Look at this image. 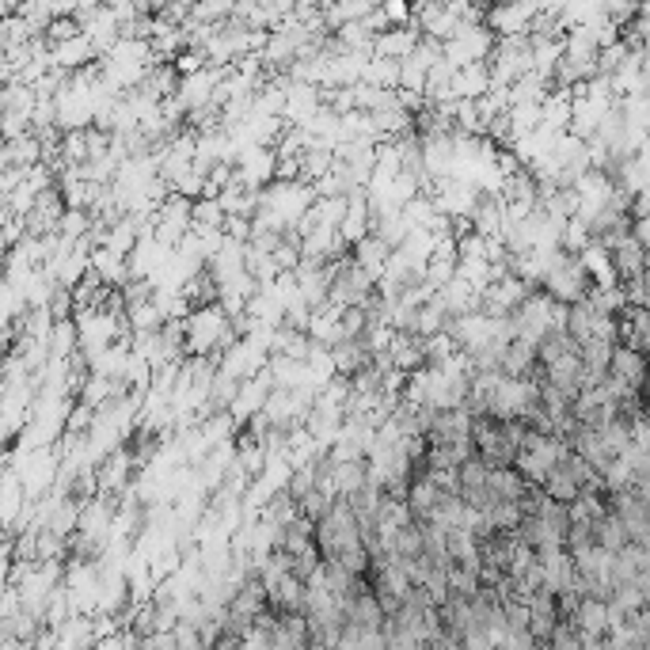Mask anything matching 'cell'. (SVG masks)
I'll use <instances>...</instances> for the list:
<instances>
[{"instance_id":"6da1fadb","label":"cell","mask_w":650,"mask_h":650,"mask_svg":"<svg viewBox=\"0 0 650 650\" xmlns=\"http://www.w3.org/2000/svg\"><path fill=\"white\" fill-rule=\"evenodd\" d=\"M365 544L362 540V521L354 514V506L339 498L335 506H331V514L324 521H316V548L324 559H335V555H343L346 548H358Z\"/></svg>"},{"instance_id":"7a4b0ae2","label":"cell","mask_w":650,"mask_h":650,"mask_svg":"<svg viewBox=\"0 0 650 650\" xmlns=\"http://www.w3.org/2000/svg\"><path fill=\"white\" fill-rule=\"evenodd\" d=\"M555 301L548 289H533L529 297H525V305L517 308L514 316V339H525V343L540 346L548 335H552V320H555Z\"/></svg>"},{"instance_id":"3957f363","label":"cell","mask_w":650,"mask_h":650,"mask_svg":"<svg viewBox=\"0 0 650 650\" xmlns=\"http://www.w3.org/2000/svg\"><path fill=\"white\" fill-rule=\"evenodd\" d=\"M472 445H476V457L487 464V468H514L517 464V445L506 434V422L498 419H476V430H472Z\"/></svg>"},{"instance_id":"277c9868","label":"cell","mask_w":650,"mask_h":650,"mask_svg":"<svg viewBox=\"0 0 650 650\" xmlns=\"http://www.w3.org/2000/svg\"><path fill=\"white\" fill-rule=\"evenodd\" d=\"M498 35L487 27V23H476V27H464L457 39L445 42V61L453 69H468V65H483V61L495 54Z\"/></svg>"},{"instance_id":"5b68a950","label":"cell","mask_w":650,"mask_h":650,"mask_svg":"<svg viewBox=\"0 0 650 650\" xmlns=\"http://www.w3.org/2000/svg\"><path fill=\"white\" fill-rule=\"evenodd\" d=\"M544 289L552 293L559 305H578V301H586L593 289V278L586 274V267H582V259L578 255H563L559 259V267L548 274V282H544Z\"/></svg>"},{"instance_id":"8992f818","label":"cell","mask_w":650,"mask_h":650,"mask_svg":"<svg viewBox=\"0 0 650 650\" xmlns=\"http://www.w3.org/2000/svg\"><path fill=\"white\" fill-rule=\"evenodd\" d=\"M343 616H346V628H358V631H384L388 624V612H384L381 597L373 593V586H358L343 601Z\"/></svg>"},{"instance_id":"52a82bcc","label":"cell","mask_w":650,"mask_h":650,"mask_svg":"<svg viewBox=\"0 0 650 650\" xmlns=\"http://www.w3.org/2000/svg\"><path fill=\"white\" fill-rule=\"evenodd\" d=\"M472 430H476V415L468 407H457V411H438L434 415V426L426 434V445H472Z\"/></svg>"},{"instance_id":"ba28073f","label":"cell","mask_w":650,"mask_h":650,"mask_svg":"<svg viewBox=\"0 0 650 650\" xmlns=\"http://www.w3.org/2000/svg\"><path fill=\"white\" fill-rule=\"evenodd\" d=\"M320 107H324V88L289 80V88H286V122L289 126H308Z\"/></svg>"},{"instance_id":"9c48e42d","label":"cell","mask_w":650,"mask_h":650,"mask_svg":"<svg viewBox=\"0 0 650 650\" xmlns=\"http://www.w3.org/2000/svg\"><path fill=\"white\" fill-rule=\"evenodd\" d=\"M612 267H616V274H620L624 282H639V278H647L650 255H647V248H643V244L628 232V236L612 248Z\"/></svg>"},{"instance_id":"30bf717a","label":"cell","mask_w":650,"mask_h":650,"mask_svg":"<svg viewBox=\"0 0 650 650\" xmlns=\"http://www.w3.org/2000/svg\"><path fill=\"white\" fill-rule=\"evenodd\" d=\"M422 42V31L415 23H407V27H388L384 35H377L373 42V54L377 58H392V61H403L415 54V46Z\"/></svg>"},{"instance_id":"8fae6325","label":"cell","mask_w":650,"mask_h":650,"mask_svg":"<svg viewBox=\"0 0 650 650\" xmlns=\"http://www.w3.org/2000/svg\"><path fill=\"white\" fill-rule=\"evenodd\" d=\"M609 377L616 381H624L628 388H643L650 377V365H647V354H639V350H631V346H616V354H612V365H609Z\"/></svg>"},{"instance_id":"7c38bea8","label":"cell","mask_w":650,"mask_h":650,"mask_svg":"<svg viewBox=\"0 0 650 650\" xmlns=\"http://www.w3.org/2000/svg\"><path fill=\"white\" fill-rule=\"evenodd\" d=\"M559 597L555 593H548V590H540V593H533L529 597V612H533V620H529V631H533V639L540 643H548L555 635V628H559Z\"/></svg>"},{"instance_id":"4fadbf2b","label":"cell","mask_w":650,"mask_h":650,"mask_svg":"<svg viewBox=\"0 0 650 650\" xmlns=\"http://www.w3.org/2000/svg\"><path fill=\"white\" fill-rule=\"evenodd\" d=\"M574 628L582 631L586 639H605V635L612 631L609 601H597V597L578 601V609H574Z\"/></svg>"},{"instance_id":"5bb4252c","label":"cell","mask_w":650,"mask_h":650,"mask_svg":"<svg viewBox=\"0 0 650 650\" xmlns=\"http://www.w3.org/2000/svg\"><path fill=\"white\" fill-rule=\"evenodd\" d=\"M453 92H457V99H468V103H479L483 96H491V92H495L491 65L483 61V65H468V69H460L457 80H453Z\"/></svg>"},{"instance_id":"9a60e30c","label":"cell","mask_w":650,"mask_h":650,"mask_svg":"<svg viewBox=\"0 0 650 650\" xmlns=\"http://www.w3.org/2000/svg\"><path fill=\"white\" fill-rule=\"evenodd\" d=\"M582 259V267H586V274L593 278V286L601 289H612L620 286V274H616V267H612V251L601 244V240H593L590 248L578 255Z\"/></svg>"},{"instance_id":"2e32d148","label":"cell","mask_w":650,"mask_h":650,"mask_svg":"<svg viewBox=\"0 0 650 650\" xmlns=\"http://www.w3.org/2000/svg\"><path fill=\"white\" fill-rule=\"evenodd\" d=\"M441 498H445V491H441L438 483L426 476V468H422L419 476H415V483H411V491H407V506H411L415 521H426V517L434 514L441 506Z\"/></svg>"},{"instance_id":"e0dca14e","label":"cell","mask_w":650,"mask_h":650,"mask_svg":"<svg viewBox=\"0 0 650 650\" xmlns=\"http://www.w3.org/2000/svg\"><path fill=\"white\" fill-rule=\"evenodd\" d=\"M487 487H491L495 502H517V506H521L533 483H525V476H521L517 468H491V479H487Z\"/></svg>"},{"instance_id":"ac0fdd59","label":"cell","mask_w":650,"mask_h":650,"mask_svg":"<svg viewBox=\"0 0 650 650\" xmlns=\"http://www.w3.org/2000/svg\"><path fill=\"white\" fill-rule=\"evenodd\" d=\"M4 168H35L46 160V149H42V141L35 134H23L16 141H4Z\"/></svg>"},{"instance_id":"d6986e66","label":"cell","mask_w":650,"mask_h":650,"mask_svg":"<svg viewBox=\"0 0 650 650\" xmlns=\"http://www.w3.org/2000/svg\"><path fill=\"white\" fill-rule=\"evenodd\" d=\"M331 358H335V369H339V377H358L365 365L373 362V354H369V346H365V339H346V343H339L335 350H331Z\"/></svg>"},{"instance_id":"ffe728a7","label":"cell","mask_w":650,"mask_h":650,"mask_svg":"<svg viewBox=\"0 0 650 650\" xmlns=\"http://www.w3.org/2000/svg\"><path fill=\"white\" fill-rule=\"evenodd\" d=\"M308 339H312L316 346L335 350V346L346 343L350 335H346V327L339 316H331V312H316V316H312V327H308Z\"/></svg>"},{"instance_id":"44dd1931","label":"cell","mask_w":650,"mask_h":650,"mask_svg":"<svg viewBox=\"0 0 650 650\" xmlns=\"http://www.w3.org/2000/svg\"><path fill=\"white\" fill-rule=\"evenodd\" d=\"M593 540H597V544H601L605 552H612V555H620L631 544V536H628V529H624V521L612 514V510L601 517L597 525H593Z\"/></svg>"},{"instance_id":"7402d4cb","label":"cell","mask_w":650,"mask_h":650,"mask_svg":"<svg viewBox=\"0 0 650 650\" xmlns=\"http://www.w3.org/2000/svg\"><path fill=\"white\" fill-rule=\"evenodd\" d=\"M571 354H582V346L574 343L567 331H552L544 343L536 346V358H540V365L548 369V365L563 362V358H571Z\"/></svg>"},{"instance_id":"603a6c76","label":"cell","mask_w":650,"mask_h":650,"mask_svg":"<svg viewBox=\"0 0 650 650\" xmlns=\"http://www.w3.org/2000/svg\"><path fill=\"white\" fill-rule=\"evenodd\" d=\"M362 84H373V88H400V61H392V58H373L365 61V77H362Z\"/></svg>"},{"instance_id":"cb8c5ba5","label":"cell","mask_w":650,"mask_h":650,"mask_svg":"<svg viewBox=\"0 0 650 650\" xmlns=\"http://www.w3.org/2000/svg\"><path fill=\"white\" fill-rule=\"evenodd\" d=\"M457 267H460V259H441V255H434V259L426 263V274H422V282L434 289V293H441V289L449 286V282H457Z\"/></svg>"},{"instance_id":"d4e9b609","label":"cell","mask_w":650,"mask_h":650,"mask_svg":"<svg viewBox=\"0 0 650 650\" xmlns=\"http://www.w3.org/2000/svg\"><path fill=\"white\" fill-rule=\"evenodd\" d=\"M65 552H69V548H65V536L42 529L39 533V563H61Z\"/></svg>"},{"instance_id":"484cf974","label":"cell","mask_w":650,"mask_h":650,"mask_svg":"<svg viewBox=\"0 0 650 650\" xmlns=\"http://www.w3.org/2000/svg\"><path fill=\"white\" fill-rule=\"evenodd\" d=\"M631 236H635V240H639V244L647 248V255H650V213H647V217H635V221H631Z\"/></svg>"},{"instance_id":"4316f807","label":"cell","mask_w":650,"mask_h":650,"mask_svg":"<svg viewBox=\"0 0 650 650\" xmlns=\"http://www.w3.org/2000/svg\"><path fill=\"white\" fill-rule=\"evenodd\" d=\"M540 650H555V647H552V643H548V647H540Z\"/></svg>"}]
</instances>
